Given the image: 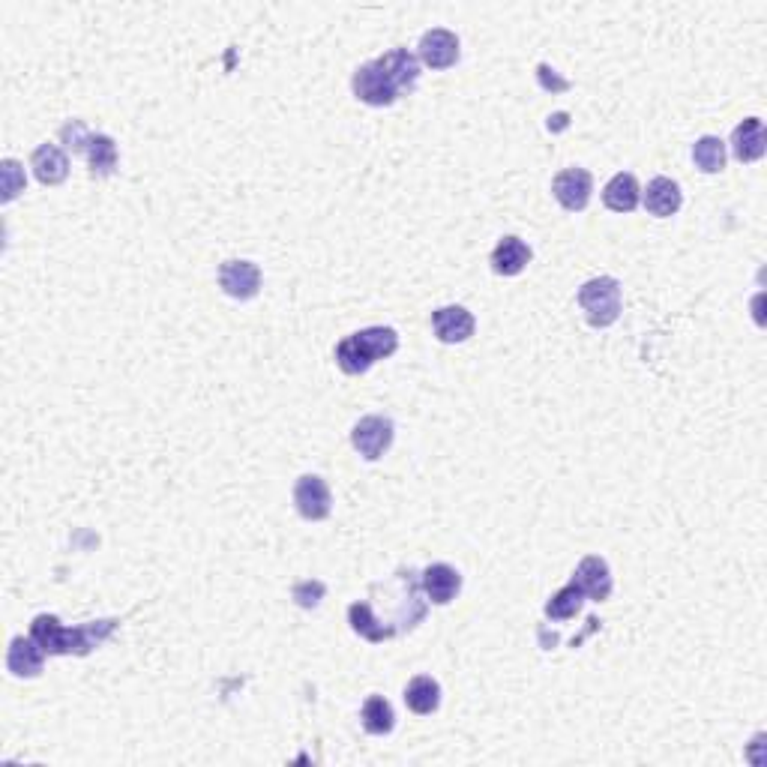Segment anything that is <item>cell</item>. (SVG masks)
Instances as JSON below:
<instances>
[{"label": "cell", "mask_w": 767, "mask_h": 767, "mask_svg": "<svg viewBox=\"0 0 767 767\" xmlns=\"http://www.w3.org/2000/svg\"><path fill=\"white\" fill-rule=\"evenodd\" d=\"M30 168H33V174H36L39 183L57 186V183H63L66 174H69V159H66V153H63L57 144H39V147L33 150V156H30Z\"/></svg>", "instance_id": "obj_14"}, {"label": "cell", "mask_w": 767, "mask_h": 767, "mask_svg": "<svg viewBox=\"0 0 767 767\" xmlns=\"http://www.w3.org/2000/svg\"><path fill=\"white\" fill-rule=\"evenodd\" d=\"M531 261V249L519 237H504L492 252V270L501 276H519Z\"/></svg>", "instance_id": "obj_17"}, {"label": "cell", "mask_w": 767, "mask_h": 767, "mask_svg": "<svg viewBox=\"0 0 767 767\" xmlns=\"http://www.w3.org/2000/svg\"><path fill=\"white\" fill-rule=\"evenodd\" d=\"M351 444L357 447V453L369 462L381 459L390 444H393V423L387 417H363L354 432H351Z\"/></svg>", "instance_id": "obj_4"}, {"label": "cell", "mask_w": 767, "mask_h": 767, "mask_svg": "<svg viewBox=\"0 0 767 767\" xmlns=\"http://www.w3.org/2000/svg\"><path fill=\"white\" fill-rule=\"evenodd\" d=\"M432 327L441 342L456 345L474 336V315L465 306H441L432 315Z\"/></svg>", "instance_id": "obj_11"}, {"label": "cell", "mask_w": 767, "mask_h": 767, "mask_svg": "<svg viewBox=\"0 0 767 767\" xmlns=\"http://www.w3.org/2000/svg\"><path fill=\"white\" fill-rule=\"evenodd\" d=\"M3 201H12L21 189H24V174H21V165L15 159H6L3 165Z\"/></svg>", "instance_id": "obj_27"}, {"label": "cell", "mask_w": 767, "mask_h": 767, "mask_svg": "<svg viewBox=\"0 0 767 767\" xmlns=\"http://www.w3.org/2000/svg\"><path fill=\"white\" fill-rule=\"evenodd\" d=\"M540 84H543L546 90H555V93H558V90H567V87H570V81L558 78V75H555V69H549L546 63L540 66Z\"/></svg>", "instance_id": "obj_29"}, {"label": "cell", "mask_w": 767, "mask_h": 767, "mask_svg": "<svg viewBox=\"0 0 767 767\" xmlns=\"http://www.w3.org/2000/svg\"><path fill=\"white\" fill-rule=\"evenodd\" d=\"M405 705H408L414 714H420V717L435 714L438 705H441V687H438V681H432L429 675H417V678L405 687Z\"/></svg>", "instance_id": "obj_20"}, {"label": "cell", "mask_w": 767, "mask_h": 767, "mask_svg": "<svg viewBox=\"0 0 767 767\" xmlns=\"http://www.w3.org/2000/svg\"><path fill=\"white\" fill-rule=\"evenodd\" d=\"M396 348H399V333L393 327H366V330L339 342L336 363L348 375H363L378 360L396 354Z\"/></svg>", "instance_id": "obj_2"}, {"label": "cell", "mask_w": 767, "mask_h": 767, "mask_svg": "<svg viewBox=\"0 0 767 767\" xmlns=\"http://www.w3.org/2000/svg\"><path fill=\"white\" fill-rule=\"evenodd\" d=\"M360 717H363V729H366L369 735H390L393 726H396L393 705H390L384 696H369Z\"/></svg>", "instance_id": "obj_21"}, {"label": "cell", "mask_w": 767, "mask_h": 767, "mask_svg": "<svg viewBox=\"0 0 767 767\" xmlns=\"http://www.w3.org/2000/svg\"><path fill=\"white\" fill-rule=\"evenodd\" d=\"M219 285L234 300H252L261 291V270L252 261H225L219 267Z\"/></svg>", "instance_id": "obj_8"}, {"label": "cell", "mask_w": 767, "mask_h": 767, "mask_svg": "<svg viewBox=\"0 0 767 767\" xmlns=\"http://www.w3.org/2000/svg\"><path fill=\"white\" fill-rule=\"evenodd\" d=\"M348 621H351L354 633H360V636L369 639V642H384V639H390V636L396 633L393 627H384V624L372 615V609H369L366 603H354V606L348 609Z\"/></svg>", "instance_id": "obj_22"}, {"label": "cell", "mask_w": 767, "mask_h": 767, "mask_svg": "<svg viewBox=\"0 0 767 767\" xmlns=\"http://www.w3.org/2000/svg\"><path fill=\"white\" fill-rule=\"evenodd\" d=\"M351 87H354V96L360 99V102H366V105H393L396 99H399V93H396V87L387 81V75L378 69V63L372 60V63H363L357 72H354V78H351Z\"/></svg>", "instance_id": "obj_5"}, {"label": "cell", "mask_w": 767, "mask_h": 767, "mask_svg": "<svg viewBox=\"0 0 767 767\" xmlns=\"http://www.w3.org/2000/svg\"><path fill=\"white\" fill-rule=\"evenodd\" d=\"M420 60L432 69H447L459 60V36L453 30L435 27L420 39Z\"/></svg>", "instance_id": "obj_9"}, {"label": "cell", "mask_w": 767, "mask_h": 767, "mask_svg": "<svg viewBox=\"0 0 767 767\" xmlns=\"http://www.w3.org/2000/svg\"><path fill=\"white\" fill-rule=\"evenodd\" d=\"M582 600H585V594L570 582L567 588H561L549 603H546V615L552 618V621H567V618H573V615H579V609H582Z\"/></svg>", "instance_id": "obj_25"}, {"label": "cell", "mask_w": 767, "mask_h": 767, "mask_svg": "<svg viewBox=\"0 0 767 767\" xmlns=\"http://www.w3.org/2000/svg\"><path fill=\"white\" fill-rule=\"evenodd\" d=\"M423 588H426V594H429L432 603L447 606V603L459 594L462 576H459V570H453L450 564H432V567L423 570Z\"/></svg>", "instance_id": "obj_15"}, {"label": "cell", "mask_w": 767, "mask_h": 767, "mask_svg": "<svg viewBox=\"0 0 767 767\" xmlns=\"http://www.w3.org/2000/svg\"><path fill=\"white\" fill-rule=\"evenodd\" d=\"M732 150L741 162H756L767 150L765 123L759 117H747L735 132H732Z\"/></svg>", "instance_id": "obj_16"}, {"label": "cell", "mask_w": 767, "mask_h": 767, "mask_svg": "<svg viewBox=\"0 0 767 767\" xmlns=\"http://www.w3.org/2000/svg\"><path fill=\"white\" fill-rule=\"evenodd\" d=\"M294 504H297V510H300L303 519L321 522V519H327L330 510H333L330 486H327L321 477L306 474V477H300L297 486H294Z\"/></svg>", "instance_id": "obj_6"}, {"label": "cell", "mask_w": 767, "mask_h": 767, "mask_svg": "<svg viewBox=\"0 0 767 767\" xmlns=\"http://www.w3.org/2000/svg\"><path fill=\"white\" fill-rule=\"evenodd\" d=\"M573 585H576L585 597H591V600H597V603L609 600V594H612V573H609V564H606L603 558H597V555L585 558V561L579 564V570L573 573Z\"/></svg>", "instance_id": "obj_12"}, {"label": "cell", "mask_w": 767, "mask_h": 767, "mask_svg": "<svg viewBox=\"0 0 767 767\" xmlns=\"http://www.w3.org/2000/svg\"><path fill=\"white\" fill-rule=\"evenodd\" d=\"M375 63H378V69L387 75V81L396 87L399 96H402L405 90H414V84H417V78H420V63H417V57H414L408 48H393V51H387L384 57H378Z\"/></svg>", "instance_id": "obj_10"}, {"label": "cell", "mask_w": 767, "mask_h": 767, "mask_svg": "<svg viewBox=\"0 0 767 767\" xmlns=\"http://www.w3.org/2000/svg\"><path fill=\"white\" fill-rule=\"evenodd\" d=\"M84 153H87L90 171L99 174V177H108L114 171V165H117V144L108 135H93Z\"/></svg>", "instance_id": "obj_23"}, {"label": "cell", "mask_w": 767, "mask_h": 767, "mask_svg": "<svg viewBox=\"0 0 767 767\" xmlns=\"http://www.w3.org/2000/svg\"><path fill=\"white\" fill-rule=\"evenodd\" d=\"M681 186L669 177H654L648 183V192H645V207L654 213V216H672L681 210Z\"/></svg>", "instance_id": "obj_19"}, {"label": "cell", "mask_w": 767, "mask_h": 767, "mask_svg": "<svg viewBox=\"0 0 767 767\" xmlns=\"http://www.w3.org/2000/svg\"><path fill=\"white\" fill-rule=\"evenodd\" d=\"M639 198H642V192H639V180L633 174H615L603 189V201L615 213H633L639 207Z\"/></svg>", "instance_id": "obj_18"}, {"label": "cell", "mask_w": 767, "mask_h": 767, "mask_svg": "<svg viewBox=\"0 0 767 767\" xmlns=\"http://www.w3.org/2000/svg\"><path fill=\"white\" fill-rule=\"evenodd\" d=\"M693 159L705 174H717L726 168V144L714 135H705L693 144Z\"/></svg>", "instance_id": "obj_24"}, {"label": "cell", "mask_w": 767, "mask_h": 767, "mask_svg": "<svg viewBox=\"0 0 767 767\" xmlns=\"http://www.w3.org/2000/svg\"><path fill=\"white\" fill-rule=\"evenodd\" d=\"M60 135H63V141H66L72 150H81V153L87 150V144H90V138H93V135H87V126H84L81 120H69V123L60 129Z\"/></svg>", "instance_id": "obj_28"}, {"label": "cell", "mask_w": 767, "mask_h": 767, "mask_svg": "<svg viewBox=\"0 0 767 767\" xmlns=\"http://www.w3.org/2000/svg\"><path fill=\"white\" fill-rule=\"evenodd\" d=\"M45 666V651L36 645V639H24L15 636L9 642V657H6V669L15 678H36Z\"/></svg>", "instance_id": "obj_13"}, {"label": "cell", "mask_w": 767, "mask_h": 767, "mask_svg": "<svg viewBox=\"0 0 767 767\" xmlns=\"http://www.w3.org/2000/svg\"><path fill=\"white\" fill-rule=\"evenodd\" d=\"M117 621H93L84 627H63L54 615H39L30 624V639H36V645L45 654H75V657H87L96 645H102L111 633H114Z\"/></svg>", "instance_id": "obj_1"}, {"label": "cell", "mask_w": 767, "mask_h": 767, "mask_svg": "<svg viewBox=\"0 0 767 767\" xmlns=\"http://www.w3.org/2000/svg\"><path fill=\"white\" fill-rule=\"evenodd\" d=\"M552 192H555V198L561 201V207H567V210H585L588 207V201H591V192H594V177H591V171H585V168H567V171H561L558 177H555V183H552Z\"/></svg>", "instance_id": "obj_7"}, {"label": "cell", "mask_w": 767, "mask_h": 767, "mask_svg": "<svg viewBox=\"0 0 767 767\" xmlns=\"http://www.w3.org/2000/svg\"><path fill=\"white\" fill-rule=\"evenodd\" d=\"M579 306L591 327H612L621 318V282L597 276L579 288Z\"/></svg>", "instance_id": "obj_3"}, {"label": "cell", "mask_w": 767, "mask_h": 767, "mask_svg": "<svg viewBox=\"0 0 767 767\" xmlns=\"http://www.w3.org/2000/svg\"><path fill=\"white\" fill-rule=\"evenodd\" d=\"M294 603L297 606H303V609H315L321 600H324V594H327V588H324V582H318V579H306V582H300V585H294Z\"/></svg>", "instance_id": "obj_26"}]
</instances>
